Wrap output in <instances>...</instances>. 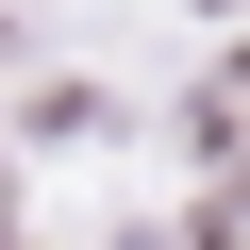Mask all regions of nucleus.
<instances>
[{"label": "nucleus", "mask_w": 250, "mask_h": 250, "mask_svg": "<svg viewBox=\"0 0 250 250\" xmlns=\"http://www.w3.org/2000/svg\"><path fill=\"white\" fill-rule=\"evenodd\" d=\"M200 167L250 200V67H217V83H200Z\"/></svg>", "instance_id": "f257e3e1"}]
</instances>
